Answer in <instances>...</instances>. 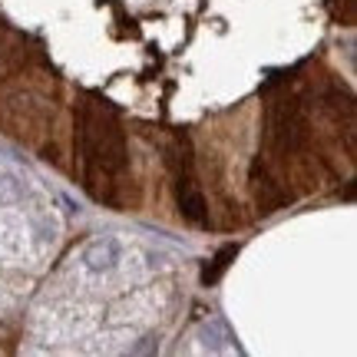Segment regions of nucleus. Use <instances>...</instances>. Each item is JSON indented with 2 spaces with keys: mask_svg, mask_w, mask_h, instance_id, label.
I'll list each match as a JSON object with an SVG mask.
<instances>
[{
  "mask_svg": "<svg viewBox=\"0 0 357 357\" xmlns=\"http://www.w3.org/2000/svg\"><path fill=\"white\" fill-rule=\"evenodd\" d=\"M252 185H255V199L261 215H271V212H278V208H284L291 202V192L268 172V166L261 159H255V166H252Z\"/></svg>",
  "mask_w": 357,
  "mask_h": 357,
  "instance_id": "nucleus-4",
  "label": "nucleus"
},
{
  "mask_svg": "<svg viewBox=\"0 0 357 357\" xmlns=\"http://www.w3.org/2000/svg\"><path fill=\"white\" fill-rule=\"evenodd\" d=\"M26 60V50H24V40L13 37V33H0V79L17 73Z\"/></svg>",
  "mask_w": 357,
  "mask_h": 357,
  "instance_id": "nucleus-5",
  "label": "nucleus"
},
{
  "mask_svg": "<svg viewBox=\"0 0 357 357\" xmlns=\"http://www.w3.org/2000/svg\"><path fill=\"white\" fill-rule=\"evenodd\" d=\"M235 258H238V245H225V248H218L215 258H212V261H208V268L202 271V281H205V284H215V281L229 271V265L235 261Z\"/></svg>",
  "mask_w": 357,
  "mask_h": 357,
  "instance_id": "nucleus-6",
  "label": "nucleus"
},
{
  "mask_svg": "<svg viewBox=\"0 0 357 357\" xmlns=\"http://www.w3.org/2000/svg\"><path fill=\"white\" fill-rule=\"evenodd\" d=\"M169 162H172V176H176V199L182 218L192 222V225H205L208 222V208H205L202 189L195 182V172H192V149L185 136L176 139L172 153H169Z\"/></svg>",
  "mask_w": 357,
  "mask_h": 357,
  "instance_id": "nucleus-3",
  "label": "nucleus"
},
{
  "mask_svg": "<svg viewBox=\"0 0 357 357\" xmlns=\"http://www.w3.org/2000/svg\"><path fill=\"white\" fill-rule=\"evenodd\" d=\"M77 155L79 176L89 199L102 205H123V185L129 172L126 132L119 123V113L109 100H83L77 109Z\"/></svg>",
  "mask_w": 357,
  "mask_h": 357,
  "instance_id": "nucleus-1",
  "label": "nucleus"
},
{
  "mask_svg": "<svg viewBox=\"0 0 357 357\" xmlns=\"http://www.w3.org/2000/svg\"><path fill=\"white\" fill-rule=\"evenodd\" d=\"M311 136V123H307V109L301 96H294L288 86L271 89L268 86L265 102V149L275 159H288L298 155L307 146Z\"/></svg>",
  "mask_w": 357,
  "mask_h": 357,
  "instance_id": "nucleus-2",
  "label": "nucleus"
}]
</instances>
